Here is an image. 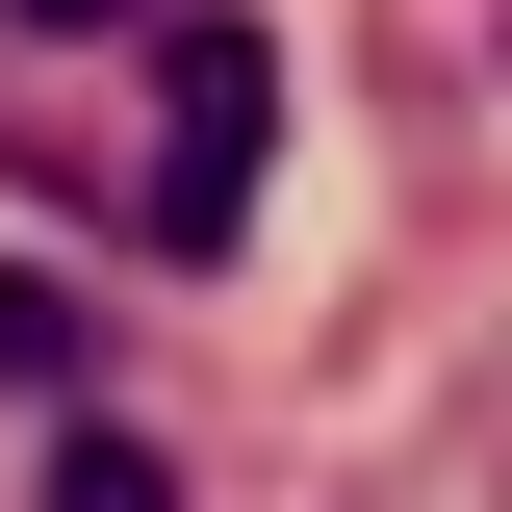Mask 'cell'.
I'll return each instance as SVG.
<instances>
[{"label":"cell","instance_id":"2","mask_svg":"<svg viewBox=\"0 0 512 512\" xmlns=\"http://www.w3.org/2000/svg\"><path fill=\"white\" fill-rule=\"evenodd\" d=\"M26 512H180V461H154V436H103V410H77V436H52V487H26Z\"/></svg>","mask_w":512,"mask_h":512},{"label":"cell","instance_id":"4","mask_svg":"<svg viewBox=\"0 0 512 512\" xmlns=\"http://www.w3.org/2000/svg\"><path fill=\"white\" fill-rule=\"evenodd\" d=\"M0 26H154V0H0Z\"/></svg>","mask_w":512,"mask_h":512},{"label":"cell","instance_id":"1","mask_svg":"<svg viewBox=\"0 0 512 512\" xmlns=\"http://www.w3.org/2000/svg\"><path fill=\"white\" fill-rule=\"evenodd\" d=\"M256 154H282V52H256L231 0H154V256H231Z\"/></svg>","mask_w":512,"mask_h":512},{"label":"cell","instance_id":"3","mask_svg":"<svg viewBox=\"0 0 512 512\" xmlns=\"http://www.w3.org/2000/svg\"><path fill=\"white\" fill-rule=\"evenodd\" d=\"M0 384H103V308L77 282H0Z\"/></svg>","mask_w":512,"mask_h":512}]
</instances>
